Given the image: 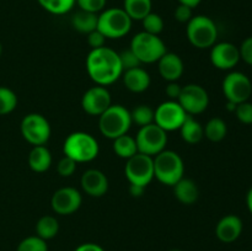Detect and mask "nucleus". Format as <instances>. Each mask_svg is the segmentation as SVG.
Returning a JSON list of instances; mask_svg holds the SVG:
<instances>
[{"label":"nucleus","instance_id":"nucleus-41","mask_svg":"<svg viewBox=\"0 0 252 251\" xmlns=\"http://www.w3.org/2000/svg\"><path fill=\"white\" fill-rule=\"evenodd\" d=\"M182 86H180L176 81H171V83L167 84L166 89H165V93L169 96L170 100L177 101V98L180 97V94H181Z\"/></svg>","mask_w":252,"mask_h":251},{"label":"nucleus","instance_id":"nucleus-12","mask_svg":"<svg viewBox=\"0 0 252 251\" xmlns=\"http://www.w3.org/2000/svg\"><path fill=\"white\" fill-rule=\"evenodd\" d=\"M223 93L226 100L239 105L249 101L252 94V83L246 74L231 71L223 80Z\"/></svg>","mask_w":252,"mask_h":251},{"label":"nucleus","instance_id":"nucleus-23","mask_svg":"<svg viewBox=\"0 0 252 251\" xmlns=\"http://www.w3.org/2000/svg\"><path fill=\"white\" fill-rule=\"evenodd\" d=\"M182 139L189 144H197L201 142L204 137V128L197 120H194L192 116H187L185 122L180 127Z\"/></svg>","mask_w":252,"mask_h":251},{"label":"nucleus","instance_id":"nucleus-20","mask_svg":"<svg viewBox=\"0 0 252 251\" xmlns=\"http://www.w3.org/2000/svg\"><path fill=\"white\" fill-rule=\"evenodd\" d=\"M126 88L132 93H143L150 86V75L142 66L123 71Z\"/></svg>","mask_w":252,"mask_h":251},{"label":"nucleus","instance_id":"nucleus-18","mask_svg":"<svg viewBox=\"0 0 252 251\" xmlns=\"http://www.w3.org/2000/svg\"><path fill=\"white\" fill-rule=\"evenodd\" d=\"M81 187L91 197H102L108 189V180L102 171L89 169L81 176Z\"/></svg>","mask_w":252,"mask_h":251},{"label":"nucleus","instance_id":"nucleus-47","mask_svg":"<svg viewBox=\"0 0 252 251\" xmlns=\"http://www.w3.org/2000/svg\"><path fill=\"white\" fill-rule=\"evenodd\" d=\"M169 251H182V250H180V249H171V250Z\"/></svg>","mask_w":252,"mask_h":251},{"label":"nucleus","instance_id":"nucleus-29","mask_svg":"<svg viewBox=\"0 0 252 251\" xmlns=\"http://www.w3.org/2000/svg\"><path fill=\"white\" fill-rule=\"evenodd\" d=\"M46 11L53 15H64L70 11L76 0H37Z\"/></svg>","mask_w":252,"mask_h":251},{"label":"nucleus","instance_id":"nucleus-40","mask_svg":"<svg viewBox=\"0 0 252 251\" xmlns=\"http://www.w3.org/2000/svg\"><path fill=\"white\" fill-rule=\"evenodd\" d=\"M106 39L107 38L98 30H95V31L90 32L88 34V43L91 47V49H97L101 48V47H105Z\"/></svg>","mask_w":252,"mask_h":251},{"label":"nucleus","instance_id":"nucleus-16","mask_svg":"<svg viewBox=\"0 0 252 251\" xmlns=\"http://www.w3.org/2000/svg\"><path fill=\"white\" fill-rule=\"evenodd\" d=\"M240 61L239 47L230 42H220L216 43L211 49V62L217 69L220 70H230L238 65Z\"/></svg>","mask_w":252,"mask_h":251},{"label":"nucleus","instance_id":"nucleus-33","mask_svg":"<svg viewBox=\"0 0 252 251\" xmlns=\"http://www.w3.org/2000/svg\"><path fill=\"white\" fill-rule=\"evenodd\" d=\"M16 251H48V245L39 236H29L19 244Z\"/></svg>","mask_w":252,"mask_h":251},{"label":"nucleus","instance_id":"nucleus-32","mask_svg":"<svg viewBox=\"0 0 252 251\" xmlns=\"http://www.w3.org/2000/svg\"><path fill=\"white\" fill-rule=\"evenodd\" d=\"M142 24L144 32L157 34V36H159L162 32V30H164V20H162V17L159 14H155V12H149L142 20Z\"/></svg>","mask_w":252,"mask_h":251},{"label":"nucleus","instance_id":"nucleus-28","mask_svg":"<svg viewBox=\"0 0 252 251\" xmlns=\"http://www.w3.org/2000/svg\"><path fill=\"white\" fill-rule=\"evenodd\" d=\"M226 133H228L226 123L219 117L211 118L204 127V137L214 143L223 140L226 137Z\"/></svg>","mask_w":252,"mask_h":251},{"label":"nucleus","instance_id":"nucleus-45","mask_svg":"<svg viewBox=\"0 0 252 251\" xmlns=\"http://www.w3.org/2000/svg\"><path fill=\"white\" fill-rule=\"evenodd\" d=\"M246 204H248L249 211H250V213L252 214V187L249 189L248 196H246Z\"/></svg>","mask_w":252,"mask_h":251},{"label":"nucleus","instance_id":"nucleus-35","mask_svg":"<svg viewBox=\"0 0 252 251\" xmlns=\"http://www.w3.org/2000/svg\"><path fill=\"white\" fill-rule=\"evenodd\" d=\"M120 54V59H121V64H122L123 71L129 70V69L137 68V66L142 65L140 61L138 59V57L135 56L134 53L132 52V49H127V51H123L122 53Z\"/></svg>","mask_w":252,"mask_h":251},{"label":"nucleus","instance_id":"nucleus-42","mask_svg":"<svg viewBox=\"0 0 252 251\" xmlns=\"http://www.w3.org/2000/svg\"><path fill=\"white\" fill-rule=\"evenodd\" d=\"M74 251H105V250H103V248H101L100 245H97V244L85 243L79 245Z\"/></svg>","mask_w":252,"mask_h":251},{"label":"nucleus","instance_id":"nucleus-9","mask_svg":"<svg viewBox=\"0 0 252 251\" xmlns=\"http://www.w3.org/2000/svg\"><path fill=\"white\" fill-rule=\"evenodd\" d=\"M125 172L129 184L147 187L154 179V157L137 153L127 159Z\"/></svg>","mask_w":252,"mask_h":251},{"label":"nucleus","instance_id":"nucleus-38","mask_svg":"<svg viewBox=\"0 0 252 251\" xmlns=\"http://www.w3.org/2000/svg\"><path fill=\"white\" fill-rule=\"evenodd\" d=\"M192 10L193 9L189 6H187V5L179 4V6L175 9V12H174L175 19H176L179 22H181V24H189V20L193 17Z\"/></svg>","mask_w":252,"mask_h":251},{"label":"nucleus","instance_id":"nucleus-36","mask_svg":"<svg viewBox=\"0 0 252 251\" xmlns=\"http://www.w3.org/2000/svg\"><path fill=\"white\" fill-rule=\"evenodd\" d=\"M76 165L78 162L75 160H73L71 157L64 155L58 162V166H57V170H58V174L63 177H69L75 172Z\"/></svg>","mask_w":252,"mask_h":251},{"label":"nucleus","instance_id":"nucleus-5","mask_svg":"<svg viewBox=\"0 0 252 251\" xmlns=\"http://www.w3.org/2000/svg\"><path fill=\"white\" fill-rule=\"evenodd\" d=\"M187 38L189 43L199 49L211 48L218 38V27L211 17L196 15L187 24Z\"/></svg>","mask_w":252,"mask_h":251},{"label":"nucleus","instance_id":"nucleus-25","mask_svg":"<svg viewBox=\"0 0 252 251\" xmlns=\"http://www.w3.org/2000/svg\"><path fill=\"white\" fill-rule=\"evenodd\" d=\"M152 0H125L123 10L128 16L137 21H142L149 12H152Z\"/></svg>","mask_w":252,"mask_h":251},{"label":"nucleus","instance_id":"nucleus-22","mask_svg":"<svg viewBox=\"0 0 252 251\" xmlns=\"http://www.w3.org/2000/svg\"><path fill=\"white\" fill-rule=\"evenodd\" d=\"M29 165L34 172H44L51 167L52 154L44 145H34L29 154Z\"/></svg>","mask_w":252,"mask_h":251},{"label":"nucleus","instance_id":"nucleus-17","mask_svg":"<svg viewBox=\"0 0 252 251\" xmlns=\"http://www.w3.org/2000/svg\"><path fill=\"white\" fill-rule=\"evenodd\" d=\"M243 220L235 214H228L218 221L216 226V235L221 243L230 244L238 240L243 233Z\"/></svg>","mask_w":252,"mask_h":251},{"label":"nucleus","instance_id":"nucleus-26","mask_svg":"<svg viewBox=\"0 0 252 251\" xmlns=\"http://www.w3.org/2000/svg\"><path fill=\"white\" fill-rule=\"evenodd\" d=\"M113 150L122 159H129L138 153L137 142L132 135L123 134L113 139Z\"/></svg>","mask_w":252,"mask_h":251},{"label":"nucleus","instance_id":"nucleus-31","mask_svg":"<svg viewBox=\"0 0 252 251\" xmlns=\"http://www.w3.org/2000/svg\"><path fill=\"white\" fill-rule=\"evenodd\" d=\"M17 106V96L11 89L0 86V116L12 112Z\"/></svg>","mask_w":252,"mask_h":251},{"label":"nucleus","instance_id":"nucleus-24","mask_svg":"<svg viewBox=\"0 0 252 251\" xmlns=\"http://www.w3.org/2000/svg\"><path fill=\"white\" fill-rule=\"evenodd\" d=\"M97 14L84 11V10H79V11L75 12V14L73 15V17H71V26L74 27V30L80 32V33L89 34L90 32L97 30Z\"/></svg>","mask_w":252,"mask_h":251},{"label":"nucleus","instance_id":"nucleus-15","mask_svg":"<svg viewBox=\"0 0 252 251\" xmlns=\"http://www.w3.org/2000/svg\"><path fill=\"white\" fill-rule=\"evenodd\" d=\"M81 202L83 198L78 189L74 187H62L57 189L52 196L51 206L57 214L69 216L75 213L80 208Z\"/></svg>","mask_w":252,"mask_h":251},{"label":"nucleus","instance_id":"nucleus-4","mask_svg":"<svg viewBox=\"0 0 252 251\" xmlns=\"http://www.w3.org/2000/svg\"><path fill=\"white\" fill-rule=\"evenodd\" d=\"M98 143L86 132H74L66 137L63 144L64 155L71 157L76 162H89L98 155Z\"/></svg>","mask_w":252,"mask_h":251},{"label":"nucleus","instance_id":"nucleus-37","mask_svg":"<svg viewBox=\"0 0 252 251\" xmlns=\"http://www.w3.org/2000/svg\"><path fill=\"white\" fill-rule=\"evenodd\" d=\"M76 4L80 7V10L98 14L105 10L106 0H76Z\"/></svg>","mask_w":252,"mask_h":251},{"label":"nucleus","instance_id":"nucleus-3","mask_svg":"<svg viewBox=\"0 0 252 251\" xmlns=\"http://www.w3.org/2000/svg\"><path fill=\"white\" fill-rule=\"evenodd\" d=\"M185 165L182 157L172 150H162L154 157V177L166 186H174L184 177Z\"/></svg>","mask_w":252,"mask_h":251},{"label":"nucleus","instance_id":"nucleus-19","mask_svg":"<svg viewBox=\"0 0 252 251\" xmlns=\"http://www.w3.org/2000/svg\"><path fill=\"white\" fill-rule=\"evenodd\" d=\"M159 63V73L164 80L169 81H177L184 74V62L181 57L175 53H166L158 61Z\"/></svg>","mask_w":252,"mask_h":251},{"label":"nucleus","instance_id":"nucleus-34","mask_svg":"<svg viewBox=\"0 0 252 251\" xmlns=\"http://www.w3.org/2000/svg\"><path fill=\"white\" fill-rule=\"evenodd\" d=\"M236 118L244 125H252V102L245 101L236 106Z\"/></svg>","mask_w":252,"mask_h":251},{"label":"nucleus","instance_id":"nucleus-44","mask_svg":"<svg viewBox=\"0 0 252 251\" xmlns=\"http://www.w3.org/2000/svg\"><path fill=\"white\" fill-rule=\"evenodd\" d=\"M177 1H179L180 4L187 5V6H189V7H192V9H194V7H197L199 4H201L202 0H177Z\"/></svg>","mask_w":252,"mask_h":251},{"label":"nucleus","instance_id":"nucleus-8","mask_svg":"<svg viewBox=\"0 0 252 251\" xmlns=\"http://www.w3.org/2000/svg\"><path fill=\"white\" fill-rule=\"evenodd\" d=\"M138 153L149 155L154 157L162 150L167 144V132H165L159 126L152 123V125L140 127L135 135Z\"/></svg>","mask_w":252,"mask_h":251},{"label":"nucleus","instance_id":"nucleus-13","mask_svg":"<svg viewBox=\"0 0 252 251\" xmlns=\"http://www.w3.org/2000/svg\"><path fill=\"white\" fill-rule=\"evenodd\" d=\"M177 102L181 105L187 115L194 116L207 110L209 105V96L206 89L202 88L201 85L189 84L182 88Z\"/></svg>","mask_w":252,"mask_h":251},{"label":"nucleus","instance_id":"nucleus-11","mask_svg":"<svg viewBox=\"0 0 252 251\" xmlns=\"http://www.w3.org/2000/svg\"><path fill=\"white\" fill-rule=\"evenodd\" d=\"M187 113L177 101L169 100L160 103L154 113V123L165 132L180 129L187 117Z\"/></svg>","mask_w":252,"mask_h":251},{"label":"nucleus","instance_id":"nucleus-10","mask_svg":"<svg viewBox=\"0 0 252 251\" xmlns=\"http://www.w3.org/2000/svg\"><path fill=\"white\" fill-rule=\"evenodd\" d=\"M51 132L49 122L39 113H29L21 121L22 137L33 147L46 144L51 138Z\"/></svg>","mask_w":252,"mask_h":251},{"label":"nucleus","instance_id":"nucleus-7","mask_svg":"<svg viewBox=\"0 0 252 251\" xmlns=\"http://www.w3.org/2000/svg\"><path fill=\"white\" fill-rule=\"evenodd\" d=\"M129 48L138 57L142 64L155 63L166 53V46L164 41L157 34L148 33L144 31L133 37Z\"/></svg>","mask_w":252,"mask_h":251},{"label":"nucleus","instance_id":"nucleus-2","mask_svg":"<svg viewBox=\"0 0 252 251\" xmlns=\"http://www.w3.org/2000/svg\"><path fill=\"white\" fill-rule=\"evenodd\" d=\"M98 117L101 134L108 139H116L121 135L127 134L132 126L130 112L122 105H111Z\"/></svg>","mask_w":252,"mask_h":251},{"label":"nucleus","instance_id":"nucleus-1","mask_svg":"<svg viewBox=\"0 0 252 251\" xmlns=\"http://www.w3.org/2000/svg\"><path fill=\"white\" fill-rule=\"evenodd\" d=\"M86 70L91 80L97 85L113 84L123 74L120 54L108 47L91 49L86 58Z\"/></svg>","mask_w":252,"mask_h":251},{"label":"nucleus","instance_id":"nucleus-43","mask_svg":"<svg viewBox=\"0 0 252 251\" xmlns=\"http://www.w3.org/2000/svg\"><path fill=\"white\" fill-rule=\"evenodd\" d=\"M144 191H145V187L139 186V185H132V184H130V186H129V193L132 194L133 197H140V196H143V193H144Z\"/></svg>","mask_w":252,"mask_h":251},{"label":"nucleus","instance_id":"nucleus-46","mask_svg":"<svg viewBox=\"0 0 252 251\" xmlns=\"http://www.w3.org/2000/svg\"><path fill=\"white\" fill-rule=\"evenodd\" d=\"M236 106H238V105H236V103L230 102V101H228V102H226V110L230 111V112H235Z\"/></svg>","mask_w":252,"mask_h":251},{"label":"nucleus","instance_id":"nucleus-21","mask_svg":"<svg viewBox=\"0 0 252 251\" xmlns=\"http://www.w3.org/2000/svg\"><path fill=\"white\" fill-rule=\"evenodd\" d=\"M172 187L175 197L182 204H193L198 199L199 189L193 180L182 177Z\"/></svg>","mask_w":252,"mask_h":251},{"label":"nucleus","instance_id":"nucleus-48","mask_svg":"<svg viewBox=\"0 0 252 251\" xmlns=\"http://www.w3.org/2000/svg\"><path fill=\"white\" fill-rule=\"evenodd\" d=\"M1 51H2V47H1V43H0V54H1Z\"/></svg>","mask_w":252,"mask_h":251},{"label":"nucleus","instance_id":"nucleus-39","mask_svg":"<svg viewBox=\"0 0 252 251\" xmlns=\"http://www.w3.org/2000/svg\"><path fill=\"white\" fill-rule=\"evenodd\" d=\"M239 52H240V59L252 66V36L244 39L241 46L239 47Z\"/></svg>","mask_w":252,"mask_h":251},{"label":"nucleus","instance_id":"nucleus-27","mask_svg":"<svg viewBox=\"0 0 252 251\" xmlns=\"http://www.w3.org/2000/svg\"><path fill=\"white\" fill-rule=\"evenodd\" d=\"M59 231V223L57 218L52 216H43L36 224V235L43 240H51L57 236Z\"/></svg>","mask_w":252,"mask_h":251},{"label":"nucleus","instance_id":"nucleus-14","mask_svg":"<svg viewBox=\"0 0 252 251\" xmlns=\"http://www.w3.org/2000/svg\"><path fill=\"white\" fill-rule=\"evenodd\" d=\"M112 105L111 94L105 86H94L85 91L81 98V107L88 115L100 116Z\"/></svg>","mask_w":252,"mask_h":251},{"label":"nucleus","instance_id":"nucleus-6","mask_svg":"<svg viewBox=\"0 0 252 251\" xmlns=\"http://www.w3.org/2000/svg\"><path fill=\"white\" fill-rule=\"evenodd\" d=\"M132 27V19L123 7H111L98 15L97 30L106 38L117 39L125 37Z\"/></svg>","mask_w":252,"mask_h":251},{"label":"nucleus","instance_id":"nucleus-30","mask_svg":"<svg viewBox=\"0 0 252 251\" xmlns=\"http://www.w3.org/2000/svg\"><path fill=\"white\" fill-rule=\"evenodd\" d=\"M155 111L149 105H139L130 112L132 123H135L139 127L154 123Z\"/></svg>","mask_w":252,"mask_h":251}]
</instances>
